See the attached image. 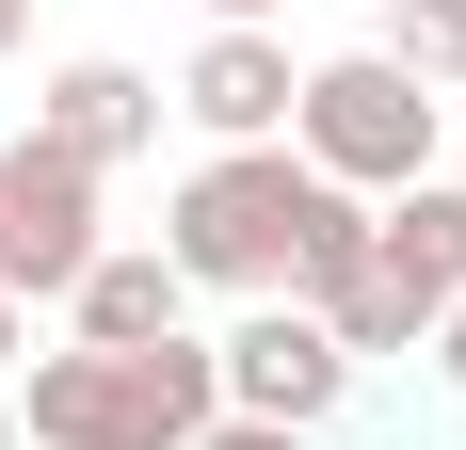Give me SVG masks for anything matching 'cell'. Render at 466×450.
Listing matches in <instances>:
<instances>
[{"label": "cell", "mask_w": 466, "mask_h": 450, "mask_svg": "<svg viewBox=\"0 0 466 450\" xmlns=\"http://www.w3.org/2000/svg\"><path fill=\"white\" fill-rule=\"evenodd\" d=\"M209 354H226V418H289V435H322V418L354 403L338 322H322V306H289V290H274V306H241Z\"/></svg>", "instance_id": "5"}, {"label": "cell", "mask_w": 466, "mask_h": 450, "mask_svg": "<svg viewBox=\"0 0 466 450\" xmlns=\"http://www.w3.org/2000/svg\"><path fill=\"white\" fill-rule=\"evenodd\" d=\"M193 450H322V435H289V418H209Z\"/></svg>", "instance_id": "11"}, {"label": "cell", "mask_w": 466, "mask_h": 450, "mask_svg": "<svg viewBox=\"0 0 466 450\" xmlns=\"http://www.w3.org/2000/svg\"><path fill=\"white\" fill-rule=\"evenodd\" d=\"M434 370H451V403H466V306H451V322H434Z\"/></svg>", "instance_id": "13"}, {"label": "cell", "mask_w": 466, "mask_h": 450, "mask_svg": "<svg viewBox=\"0 0 466 450\" xmlns=\"http://www.w3.org/2000/svg\"><path fill=\"white\" fill-rule=\"evenodd\" d=\"M322 161L306 145H209L177 178V210H161V258L193 273V290H241V306H274L289 258H306V210H322Z\"/></svg>", "instance_id": "2"}, {"label": "cell", "mask_w": 466, "mask_h": 450, "mask_svg": "<svg viewBox=\"0 0 466 450\" xmlns=\"http://www.w3.org/2000/svg\"><path fill=\"white\" fill-rule=\"evenodd\" d=\"M434 129H451V97L402 81L386 48H338V65H306V97H289V145H306L338 193H419Z\"/></svg>", "instance_id": "3"}, {"label": "cell", "mask_w": 466, "mask_h": 450, "mask_svg": "<svg viewBox=\"0 0 466 450\" xmlns=\"http://www.w3.org/2000/svg\"><path fill=\"white\" fill-rule=\"evenodd\" d=\"M370 290L402 338H434V322L466 306V178H419V193H370Z\"/></svg>", "instance_id": "6"}, {"label": "cell", "mask_w": 466, "mask_h": 450, "mask_svg": "<svg viewBox=\"0 0 466 450\" xmlns=\"http://www.w3.org/2000/svg\"><path fill=\"white\" fill-rule=\"evenodd\" d=\"M0 450H16V386H0Z\"/></svg>", "instance_id": "16"}, {"label": "cell", "mask_w": 466, "mask_h": 450, "mask_svg": "<svg viewBox=\"0 0 466 450\" xmlns=\"http://www.w3.org/2000/svg\"><path fill=\"white\" fill-rule=\"evenodd\" d=\"M193 322V273L161 258V241H96V273L65 290V338H96V354H145V338H177Z\"/></svg>", "instance_id": "9"}, {"label": "cell", "mask_w": 466, "mask_h": 450, "mask_svg": "<svg viewBox=\"0 0 466 450\" xmlns=\"http://www.w3.org/2000/svg\"><path fill=\"white\" fill-rule=\"evenodd\" d=\"M289 97H306V65H289V33H209L177 65V113L209 145H289Z\"/></svg>", "instance_id": "8"}, {"label": "cell", "mask_w": 466, "mask_h": 450, "mask_svg": "<svg viewBox=\"0 0 466 450\" xmlns=\"http://www.w3.org/2000/svg\"><path fill=\"white\" fill-rule=\"evenodd\" d=\"M386 65H402V81H434V97H466V0H386Z\"/></svg>", "instance_id": "10"}, {"label": "cell", "mask_w": 466, "mask_h": 450, "mask_svg": "<svg viewBox=\"0 0 466 450\" xmlns=\"http://www.w3.org/2000/svg\"><path fill=\"white\" fill-rule=\"evenodd\" d=\"M0 48H33V0H0Z\"/></svg>", "instance_id": "15"}, {"label": "cell", "mask_w": 466, "mask_h": 450, "mask_svg": "<svg viewBox=\"0 0 466 450\" xmlns=\"http://www.w3.org/2000/svg\"><path fill=\"white\" fill-rule=\"evenodd\" d=\"M161 113H177V97L145 81V65L81 48V65H48V97H33V145H65V161H96V178H113V161H145V145H161Z\"/></svg>", "instance_id": "7"}, {"label": "cell", "mask_w": 466, "mask_h": 450, "mask_svg": "<svg viewBox=\"0 0 466 450\" xmlns=\"http://www.w3.org/2000/svg\"><path fill=\"white\" fill-rule=\"evenodd\" d=\"M209 33H274V0H209Z\"/></svg>", "instance_id": "14"}, {"label": "cell", "mask_w": 466, "mask_h": 450, "mask_svg": "<svg viewBox=\"0 0 466 450\" xmlns=\"http://www.w3.org/2000/svg\"><path fill=\"white\" fill-rule=\"evenodd\" d=\"M16 354H33V306H16V290H0V386H16Z\"/></svg>", "instance_id": "12"}, {"label": "cell", "mask_w": 466, "mask_h": 450, "mask_svg": "<svg viewBox=\"0 0 466 450\" xmlns=\"http://www.w3.org/2000/svg\"><path fill=\"white\" fill-rule=\"evenodd\" d=\"M209 418H226V354L193 322L145 354H96V338L16 354V450H193Z\"/></svg>", "instance_id": "1"}, {"label": "cell", "mask_w": 466, "mask_h": 450, "mask_svg": "<svg viewBox=\"0 0 466 450\" xmlns=\"http://www.w3.org/2000/svg\"><path fill=\"white\" fill-rule=\"evenodd\" d=\"M96 241H113V225H96V161H65V145H0V290H16V306H65V290H81L96 273Z\"/></svg>", "instance_id": "4"}]
</instances>
